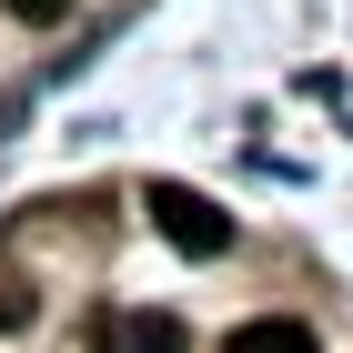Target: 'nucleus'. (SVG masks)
<instances>
[{"label":"nucleus","mask_w":353,"mask_h":353,"mask_svg":"<svg viewBox=\"0 0 353 353\" xmlns=\"http://www.w3.org/2000/svg\"><path fill=\"white\" fill-rule=\"evenodd\" d=\"M141 212H152V232H162L172 252H192V263L232 252V212H222L212 192H192V182H152V192H141Z\"/></svg>","instance_id":"f257e3e1"},{"label":"nucleus","mask_w":353,"mask_h":353,"mask_svg":"<svg viewBox=\"0 0 353 353\" xmlns=\"http://www.w3.org/2000/svg\"><path fill=\"white\" fill-rule=\"evenodd\" d=\"M101 353H182V313H111L101 323Z\"/></svg>","instance_id":"f03ea898"},{"label":"nucleus","mask_w":353,"mask_h":353,"mask_svg":"<svg viewBox=\"0 0 353 353\" xmlns=\"http://www.w3.org/2000/svg\"><path fill=\"white\" fill-rule=\"evenodd\" d=\"M222 353H323V343H313V333H303L293 313H263V323H243Z\"/></svg>","instance_id":"7ed1b4c3"},{"label":"nucleus","mask_w":353,"mask_h":353,"mask_svg":"<svg viewBox=\"0 0 353 353\" xmlns=\"http://www.w3.org/2000/svg\"><path fill=\"white\" fill-rule=\"evenodd\" d=\"M0 10H10V21H30V30H51L61 10H71V0H0Z\"/></svg>","instance_id":"20e7f679"}]
</instances>
